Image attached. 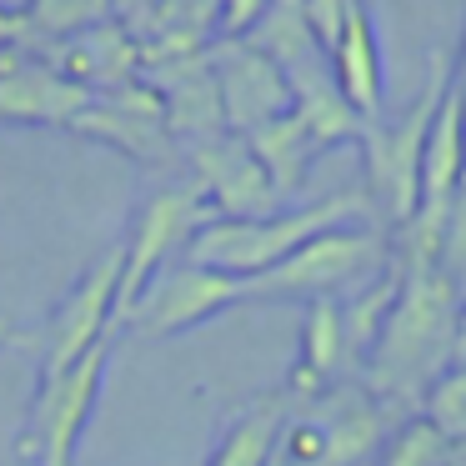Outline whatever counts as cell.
Wrapping results in <instances>:
<instances>
[{
    "instance_id": "6da1fadb",
    "label": "cell",
    "mask_w": 466,
    "mask_h": 466,
    "mask_svg": "<svg viewBox=\"0 0 466 466\" xmlns=\"http://www.w3.org/2000/svg\"><path fill=\"white\" fill-rule=\"evenodd\" d=\"M396 266H401L396 301L356 376L381 406L406 411V406H421L426 386L451 361H461L466 351H461V286L431 256H396Z\"/></svg>"
},
{
    "instance_id": "44dd1931",
    "label": "cell",
    "mask_w": 466,
    "mask_h": 466,
    "mask_svg": "<svg viewBox=\"0 0 466 466\" xmlns=\"http://www.w3.org/2000/svg\"><path fill=\"white\" fill-rule=\"evenodd\" d=\"M456 441H446L426 416H406V421L391 426V436L381 441V451L371 456L376 466H441V456L451 451Z\"/></svg>"
},
{
    "instance_id": "cb8c5ba5",
    "label": "cell",
    "mask_w": 466,
    "mask_h": 466,
    "mask_svg": "<svg viewBox=\"0 0 466 466\" xmlns=\"http://www.w3.org/2000/svg\"><path fill=\"white\" fill-rule=\"evenodd\" d=\"M346 5H351V0H301V11H306V25H311V35H316V41H321V51H331V41H336V35H341Z\"/></svg>"
},
{
    "instance_id": "ba28073f",
    "label": "cell",
    "mask_w": 466,
    "mask_h": 466,
    "mask_svg": "<svg viewBox=\"0 0 466 466\" xmlns=\"http://www.w3.org/2000/svg\"><path fill=\"white\" fill-rule=\"evenodd\" d=\"M116 281H121V246L106 251L96 266H86V271L76 276V286L61 296V306L51 311L41 376L66 371V366H76L86 351L111 341V331H116Z\"/></svg>"
},
{
    "instance_id": "f1b7e54d",
    "label": "cell",
    "mask_w": 466,
    "mask_h": 466,
    "mask_svg": "<svg viewBox=\"0 0 466 466\" xmlns=\"http://www.w3.org/2000/svg\"><path fill=\"white\" fill-rule=\"evenodd\" d=\"M461 351H466V306H461Z\"/></svg>"
},
{
    "instance_id": "d6986e66",
    "label": "cell",
    "mask_w": 466,
    "mask_h": 466,
    "mask_svg": "<svg viewBox=\"0 0 466 466\" xmlns=\"http://www.w3.org/2000/svg\"><path fill=\"white\" fill-rule=\"evenodd\" d=\"M291 116L311 131V141L321 146V151H331V146H356V136L366 131V121L341 101V91H336L331 76L291 86Z\"/></svg>"
},
{
    "instance_id": "5bb4252c",
    "label": "cell",
    "mask_w": 466,
    "mask_h": 466,
    "mask_svg": "<svg viewBox=\"0 0 466 466\" xmlns=\"http://www.w3.org/2000/svg\"><path fill=\"white\" fill-rule=\"evenodd\" d=\"M35 56H46V61H51L66 81L81 86L86 96H111V91H121V86L141 81V41H136L131 25H121V15L71 35V41L46 46V51H35Z\"/></svg>"
},
{
    "instance_id": "4fadbf2b",
    "label": "cell",
    "mask_w": 466,
    "mask_h": 466,
    "mask_svg": "<svg viewBox=\"0 0 466 466\" xmlns=\"http://www.w3.org/2000/svg\"><path fill=\"white\" fill-rule=\"evenodd\" d=\"M71 131L86 136V141L111 146V151L131 156V161H141V166L166 161L171 146H176L171 136H166L161 96H156L146 81H131V86H121V91H111V96H91V106L76 116Z\"/></svg>"
},
{
    "instance_id": "5b68a950",
    "label": "cell",
    "mask_w": 466,
    "mask_h": 466,
    "mask_svg": "<svg viewBox=\"0 0 466 466\" xmlns=\"http://www.w3.org/2000/svg\"><path fill=\"white\" fill-rule=\"evenodd\" d=\"M106 361H111V341H101L96 351H86L76 366L56 376H41L35 401L25 411L21 426V456L25 466H76V446H81L86 426L101 401Z\"/></svg>"
},
{
    "instance_id": "d4e9b609",
    "label": "cell",
    "mask_w": 466,
    "mask_h": 466,
    "mask_svg": "<svg viewBox=\"0 0 466 466\" xmlns=\"http://www.w3.org/2000/svg\"><path fill=\"white\" fill-rule=\"evenodd\" d=\"M25 41V25H21V11L11 5H0V51H11V46Z\"/></svg>"
},
{
    "instance_id": "83f0119b",
    "label": "cell",
    "mask_w": 466,
    "mask_h": 466,
    "mask_svg": "<svg viewBox=\"0 0 466 466\" xmlns=\"http://www.w3.org/2000/svg\"><path fill=\"white\" fill-rule=\"evenodd\" d=\"M11 341V321H5V316H0V346Z\"/></svg>"
},
{
    "instance_id": "30bf717a",
    "label": "cell",
    "mask_w": 466,
    "mask_h": 466,
    "mask_svg": "<svg viewBox=\"0 0 466 466\" xmlns=\"http://www.w3.org/2000/svg\"><path fill=\"white\" fill-rule=\"evenodd\" d=\"M191 186L206 201L211 221H261V216H276L286 206L241 136H211V141L191 146Z\"/></svg>"
},
{
    "instance_id": "ffe728a7",
    "label": "cell",
    "mask_w": 466,
    "mask_h": 466,
    "mask_svg": "<svg viewBox=\"0 0 466 466\" xmlns=\"http://www.w3.org/2000/svg\"><path fill=\"white\" fill-rule=\"evenodd\" d=\"M101 21H116V0H25L21 25H25V51H46L56 41L91 31Z\"/></svg>"
},
{
    "instance_id": "9c48e42d",
    "label": "cell",
    "mask_w": 466,
    "mask_h": 466,
    "mask_svg": "<svg viewBox=\"0 0 466 466\" xmlns=\"http://www.w3.org/2000/svg\"><path fill=\"white\" fill-rule=\"evenodd\" d=\"M216 81V101H221L226 136H251L261 126H271L276 116L291 111V86L276 71V61H266L256 46L246 41H211L206 46Z\"/></svg>"
},
{
    "instance_id": "52a82bcc",
    "label": "cell",
    "mask_w": 466,
    "mask_h": 466,
    "mask_svg": "<svg viewBox=\"0 0 466 466\" xmlns=\"http://www.w3.org/2000/svg\"><path fill=\"white\" fill-rule=\"evenodd\" d=\"M241 301H246V281L181 261L146 286V296L136 301V311L126 316V326L141 331V336H186V331L216 321L221 311H231V306H241Z\"/></svg>"
},
{
    "instance_id": "603a6c76",
    "label": "cell",
    "mask_w": 466,
    "mask_h": 466,
    "mask_svg": "<svg viewBox=\"0 0 466 466\" xmlns=\"http://www.w3.org/2000/svg\"><path fill=\"white\" fill-rule=\"evenodd\" d=\"M221 15H216V41H246L251 25L261 21L266 0H216Z\"/></svg>"
},
{
    "instance_id": "484cf974",
    "label": "cell",
    "mask_w": 466,
    "mask_h": 466,
    "mask_svg": "<svg viewBox=\"0 0 466 466\" xmlns=\"http://www.w3.org/2000/svg\"><path fill=\"white\" fill-rule=\"evenodd\" d=\"M441 466H466V441H456L451 451L441 456Z\"/></svg>"
},
{
    "instance_id": "ac0fdd59",
    "label": "cell",
    "mask_w": 466,
    "mask_h": 466,
    "mask_svg": "<svg viewBox=\"0 0 466 466\" xmlns=\"http://www.w3.org/2000/svg\"><path fill=\"white\" fill-rule=\"evenodd\" d=\"M241 141L251 146V156L261 161L266 181L276 186V196H281V201H291V196L301 191L306 176H311V166H316V156H321V146L311 141V131H306L291 111L276 116V121L261 126V131L241 136Z\"/></svg>"
},
{
    "instance_id": "e0dca14e",
    "label": "cell",
    "mask_w": 466,
    "mask_h": 466,
    "mask_svg": "<svg viewBox=\"0 0 466 466\" xmlns=\"http://www.w3.org/2000/svg\"><path fill=\"white\" fill-rule=\"evenodd\" d=\"M286 426V396H256L251 406L231 416V426L221 431V441L211 446L206 466H276V446H281Z\"/></svg>"
},
{
    "instance_id": "7a4b0ae2",
    "label": "cell",
    "mask_w": 466,
    "mask_h": 466,
    "mask_svg": "<svg viewBox=\"0 0 466 466\" xmlns=\"http://www.w3.org/2000/svg\"><path fill=\"white\" fill-rule=\"evenodd\" d=\"M361 216H371L361 191H341L316 206H281L276 216H261V221H206L186 241V261L236 276V281H256L271 266H281L291 251H301L306 241L336 231V226H356Z\"/></svg>"
},
{
    "instance_id": "4316f807",
    "label": "cell",
    "mask_w": 466,
    "mask_h": 466,
    "mask_svg": "<svg viewBox=\"0 0 466 466\" xmlns=\"http://www.w3.org/2000/svg\"><path fill=\"white\" fill-rule=\"evenodd\" d=\"M451 81H456V91H461V106H466V46H461V66L451 71Z\"/></svg>"
},
{
    "instance_id": "277c9868",
    "label": "cell",
    "mask_w": 466,
    "mask_h": 466,
    "mask_svg": "<svg viewBox=\"0 0 466 466\" xmlns=\"http://www.w3.org/2000/svg\"><path fill=\"white\" fill-rule=\"evenodd\" d=\"M391 266V241L371 226H336L306 241L281 266L246 281V301H346Z\"/></svg>"
},
{
    "instance_id": "7c38bea8",
    "label": "cell",
    "mask_w": 466,
    "mask_h": 466,
    "mask_svg": "<svg viewBox=\"0 0 466 466\" xmlns=\"http://www.w3.org/2000/svg\"><path fill=\"white\" fill-rule=\"evenodd\" d=\"M306 421L316 426L321 461L316 466H361L391 436V406H381L361 381H336L316 401H306Z\"/></svg>"
},
{
    "instance_id": "8992f818",
    "label": "cell",
    "mask_w": 466,
    "mask_h": 466,
    "mask_svg": "<svg viewBox=\"0 0 466 466\" xmlns=\"http://www.w3.org/2000/svg\"><path fill=\"white\" fill-rule=\"evenodd\" d=\"M211 221L206 201L196 196V186H171L156 191L151 201L136 211L131 236L121 241V281H116V326H126V316L136 311V301L146 296V286L166 271L171 251H186L201 226Z\"/></svg>"
},
{
    "instance_id": "8fae6325",
    "label": "cell",
    "mask_w": 466,
    "mask_h": 466,
    "mask_svg": "<svg viewBox=\"0 0 466 466\" xmlns=\"http://www.w3.org/2000/svg\"><path fill=\"white\" fill-rule=\"evenodd\" d=\"M91 96L66 81L46 56L11 46L0 51V126H41V131H71Z\"/></svg>"
},
{
    "instance_id": "2e32d148",
    "label": "cell",
    "mask_w": 466,
    "mask_h": 466,
    "mask_svg": "<svg viewBox=\"0 0 466 466\" xmlns=\"http://www.w3.org/2000/svg\"><path fill=\"white\" fill-rule=\"evenodd\" d=\"M346 376H351V356H346V331H341V301H311L306 306V321H301V346H296V361L286 371L281 396L316 401V396L331 391Z\"/></svg>"
},
{
    "instance_id": "3957f363",
    "label": "cell",
    "mask_w": 466,
    "mask_h": 466,
    "mask_svg": "<svg viewBox=\"0 0 466 466\" xmlns=\"http://www.w3.org/2000/svg\"><path fill=\"white\" fill-rule=\"evenodd\" d=\"M451 86V56L431 51L426 56V86L421 96L411 101V111L401 116L396 126L371 121L361 136H356V151H361L366 166V211H386L391 226L401 231L406 221L416 216V186H421V151H426V131H431V116L441 91Z\"/></svg>"
},
{
    "instance_id": "9a60e30c",
    "label": "cell",
    "mask_w": 466,
    "mask_h": 466,
    "mask_svg": "<svg viewBox=\"0 0 466 466\" xmlns=\"http://www.w3.org/2000/svg\"><path fill=\"white\" fill-rule=\"evenodd\" d=\"M326 66H331V81L341 91V101L361 116L366 126L381 121V96H386V71H381V41H376V25L366 0H351L346 5L341 35L326 51Z\"/></svg>"
},
{
    "instance_id": "7402d4cb",
    "label": "cell",
    "mask_w": 466,
    "mask_h": 466,
    "mask_svg": "<svg viewBox=\"0 0 466 466\" xmlns=\"http://www.w3.org/2000/svg\"><path fill=\"white\" fill-rule=\"evenodd\" d=\"M416 416H426L446 441H466V356H461V361H451L431 386H426Z\"/></svg>"
}]
</instances>
